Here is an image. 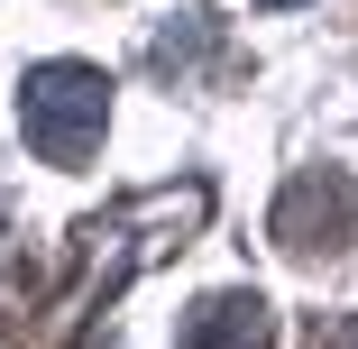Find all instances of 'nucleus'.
Returning <instances> with one entry per match:
<instances>
[{
    "instance_id": "obj_1",
    "label": "nucleus",
    "mask_w": 358,
    "mask_h": 349,
    "mask_svg": "<svg viewBox=\"0 0 358 349\" xmlns=\"http://www.w3.org/2000/svg\"><path fill=\"white\" fill-rule=\"evenodd\" d=\"M19 129H28V148H37L46 166H83V157L101 148V129H110V74H101V64H74V55L28 64Z\"/></svg>"
},
{
    "instance_id": "obj_2",
    "label": "nucleus",
    "mask_w": 358,
    "mask_h": 349,
    "mask_svg": "<svg viewBox=\"0 0 358 349\" xmlns=\"http://www.w3.org/2000/svg\"><path fill=\"white\" fill-rule=\"evenodd\" d=\"M175 349H266V304L257 294H202L184 313Z\"/></svg>"
},
{
    "instance_id": "obj_3",
    "label": "nucleus",
    "mask_w": 358,
    "mask_h": 349,
    "mask_svg": "<svg viewBox=\"0 0 358 349\" xmlns=\"http://www.w3.org/2000/svg\"><path fill=\"white\" fill-rule=\"evenodd\" d=\"M266 10H294V0H266Z\"/></svg>"
}]
</instances>
